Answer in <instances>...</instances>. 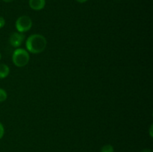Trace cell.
<instances>
[{
  "label": "cell",
  "instance_id": "obj_11",
  "mask_svg": "<svg viewBox=\"0 0 153 152\" xmlns=\"http://www.w3.org/2000/svg\"><path fill=\"white\" fill-rule=\"evenodd\" d=\"M152 128H153L152 125H150V128H149V136H150V137H153Z\"/></svg>",
  "mask_w": 153,
  "mask_h": 152
},
{
  "label": "cell",
  "instance_id": "obj_13",
  "mask_svg": "<svg viewBox=\"0 0 153 152\" xmlns=\"http://www.w3.org/2000/svg\"><path fill=\"white\" fill-rule=\"evenodd\" d=\"M76 1H78L79 3H85L86 1H88V0H76Z\"/></svg>",
  "mask_w": 153,
  "mask_h": 152
},
{
  "label": "cell",
  "instance_id": "obj_5",
  "mask_svg": "<svg viewBox=\"0 0 153 152\" xmlns=\"http://www.w3.org/2000/svg\"><path fill=\"white\" fill-rule=\"evenodd\" d=\"M29 7L34 10H41L46 6V0H29Z\"/></svg>",
  "mask_w": 153,
  "mask_h": 152
},
{
  "label": "cell",
  "instance_id": "obj_8",
  "mask_svg": "<svg viewBox=\"0 0 153 152\" xmlns=\"http://www.w3.org/2000/svg\"><path fill=\"white\" fill-rule=\"evenodd\" d=\"M7 92L2 88H0V103L4 102L7 100Z\"/></svg>",
  "mask_w": 153,
  "mask_h": 152
},
{
  "label": "cell",
  "instance_id": "obj_6",
  "mask_svg": "<svg viewBox=\"0 0 153 152\" xmlns=\"http://www.w3.org/2000/svg\"><path fill=\"white\" fill-rule=\"evenodd\" d=\"M10 74V68L7 64H0V79L6 78Z\"/></svg>",
  "mask_w": 153,
  "mask_h": 152
},
{
  "label": "cell",
  "instance_id": "obj_16",
  "mask_svg": "<svg viewBox=\"0 0 153 152\" xmlns=\"http://www.w3.org/2000/svg\"><path fill=\"white\" fill-rule=\"evenodd\" d=\"M117 1H118V0H117Z\"/></svg>",
  "mask_w": 153,
  "mask_h": 152
},
{
  "label": "cell",
  "instance_id": "obj_9",
  "mask_svg": "<svg viewBox=\"0 0 153 152\" xmlns=\"http://www.w3.org/2000/svg\"><path fill=\"white\" fill-rule=\"evenodd\" d=\"M4 126H3L2 124L0 122V139L4 137Z\"/></svg>",
  "mask_w": 153,
  "mask_h": 152
},
{
  "label": "cell",
  "instance_id": "obj_1",
  "mask_svg": "<svg viewBox=\"0 0 153 152\" xmlns=\"http://www.w3.org/2000/svg\"><path fill=\"white\" fill-rule=\"evenodd\" d=\"M47 40L46 37L40 34H31L25 41V47L28 52L34 55L40 54L46 49Z\"/></svg>",
  "mask_w": 153,
  "mask_h": 152
},
{
  "label": "cell",
  "instance_id": "obj_12",
  "mask_svg": "<svg viewBox=\"0 0 153 152\" xmlns=\"http://www.w3.org/2000/svg\"><path fill=\"white\" fill-rule=\"evenodd\" d=\"M140 152H152V150L149 148H145V149H143V150L141 151Z\"/></svg>",
  "mask_w": 153,
  "mask_h": 152
},
{
  "label": "cell",
  "instance_id": "obj_10",
  "mask_svg": "<svg viewBox=\"0 0 153 152\" xmlns=\"http://www.w3.org/2000/svg\"><path fill=\"white\" fill-rule=\"evenodd\" d=\"M4 25H5V19L2 16H0V29L2 28Z\"/></svg>",
  "mask_w": 153,
  "mask_h": 152
},
{
  "label": "cell",
  "instance_id": "obj_4",
  "mask_svg": "<svg viewBox=\"0 0 153 152\" xmlns=\"http://www.w3.org/2000/svg\"><path fill=\"white\" fill-rule=\"evenodd\" d=\"M25 40V35L22 33L13 32L9 37V43L14 48H19Z\"/></svg>",
  "mask_w": 153,
  "mask_h": 152
},
{
  "label": "cell",
  "instance_id": "obj_14",
  "mask_svg": "<svg viewBox=\"0 0 153 152\" xmlns=\"http://www.w3.org/2000/svg\"><path fill=\"white\" fill-rule=\"evenodd\" d=\"M2 1L6 3H10V2H12V1H13L14 0H2Z\"/></svg>",
  "mask_w": 153,
  "mask_h": 152
},
{
  "label": "cell",
  "instance_id": "obj_2",
  "mask_svg": "<svg viewBox=\"0 0 153 152\" xmlns=\"http://www.w3.org/2000/svg\"><path fill=\"white\" fill-rule=\"evenodd\" d=\"M30 60L29 53L24 49L17 48L13 51L12 55V61L17 67H24L28 63Z\"/></svg>",
  "mask_w": 153,
  "mask_h": 152
},
{
  "label": "cell",
  "instance_id": "obj_15",
  "mask_svg": "<svg viewBox=\"0 0 153 152\" xmlns=\"http://www.w3.org/2000/svg\"><path fill=\"white\" fill-rule=\"evenodd\" d=\"M1 54L0 53V61H1Z\"/></svg>",
  "mask_w": 153,
  "mask_h": 152
},
{
  "label": "cell",
  "instance_id": "obj_7",
  "mask_svg": "<svg viewBox=\"0 0 153 152\" xmlns=\"http://www.w3.org/2000/svg\"><path fill=\"white\" fill-rule=\"evenodd\" d=\"M100 152H114V149L111 145H105L102 147Z\"/></svg>",
  "mask_w": 153,
  "mask_h": 152
},
{
  "label": "cell",
  "instance_id": "obj_3",
  "mask_svg": "<svg viewBox=\"0 0 153 152\" xmlns=\"http://www.w3.org/2000/svg\"><path fill=\"white\" fill-rule=\"evenodd\" d=\"M15 27L18 32L25 33L29 31L32 27V20L26 15H23L17 18L15 22Z\"/></svg>",
  "mask_w": 153,
  "mask_h": 152
}]
</instances>
